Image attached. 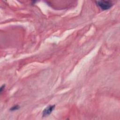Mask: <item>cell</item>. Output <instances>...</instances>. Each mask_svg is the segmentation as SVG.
<instances>
[{
    "label": "cell",
    "instance_id": "cell-1",
    "mask_svg": "<svg viewBox=\"0 0 120 120\" xmlns=\"http://www.w3.org/2000/svg\"><path fill=\"white\" fill-rule=\"evenodd\" d=\"M96 3L102 10H107L110 9L113 6V3L110 0H98Z\"/></svg>",
    "mask_w": 120,
    "mask_h": 120
},
{
    "label": "cell",
    "instance_id": "cell-2",
    "mask_svg": "<svg viewBox=\"0 0 120 120\" xmlns=\"http://www.w3.org/2000/svg\"><path fill=\"white\" fill-rule=\"evenodd\" d=\"M55 107V105H49L45 107L42 112V116L43 117H46L49 115L54 110Z\"/></svg>",
    "mask_w": 120,
    "mask_h": 120
},
{
    "label": "cell",
    "instance_id": "cell-3",
    "mask_svg": "<svg viewBox=\"0 0 120 120\" xmlns=\"http://www.w3.org/2000/svg\"><path fill=\"white\" fill-rule=\"evenodd\" d=\"M20 106L19 105H15L14 106H12L10 109V111H16L19 109L20 108Z\"/></svg>",
    "mask_w": 120,
    "mask_h": 120
},
{
    "label": "cell",
    "instance_id": "cell-4",
    "mask_svg": "<svg viewBox=\"0 0 120 120\" xmlns=\"http://www.w3.org/2000/svg\"><path fill=\"white\" fill-rule=\"evenodd\" d=\"M5 88V84H3L1 86V87L0 88V93H1L2 92V91L4 90Z\"/></svg>",
    "mask_w": 120,
    "mask_h": 120
}]
</instances>
